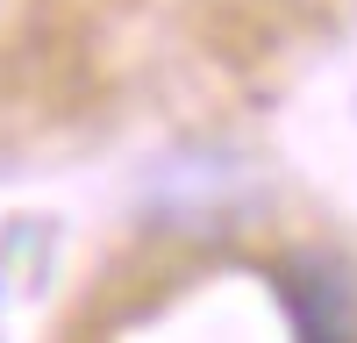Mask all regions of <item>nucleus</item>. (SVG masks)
Instances as JSON below:
<instances>
[{"mask_svg": "<svg viewBox=\"0 0 357 343\" xmlns=\"http://www.w3.org/2000/svg\"><path fill=\"white\" fill-rule=\"evenodd\" d=\"M279 307L293 343H357V272L329 250H293L279 265Z\"/></svg>", "mask_w": 357, "mask_h": 343, "instance_id": "obj_1", "label": "nucleus"}]
</instances>
